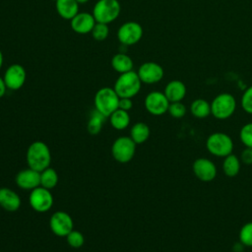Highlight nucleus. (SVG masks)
Returning <instances> with one entry per match:
<instances>
[{
	"instance_id": "1",
	"label": "nucleus",
	"mask_w": 252,
	"mask_h": 252,
	"mask_svg": "<svg viewBox=\"0 0 252 252\" xmlns=\"http://www.w3.org/2000/svg\"><path fill=\"white\" fill-rule=\"evenodd\" d=\"M27 163L30 168L41 172L50 165L51 153L48 146L42 141L32 143L27 150Z\"/></svg>"
},
{
	"instance_id": "2",
	"label": "nucleus",
	"mask_w": 252,
	"mask_h": 252,
	"mask_svg": "<svg viewBox=\"0 0 252 252\" xmlns=\"http://www.w3.org/2000/svg\"><path fill=\"white\" fill-rule=\"evenodd\" d=\"M142 82L135 71H129L123 74H119L118 78L114 83V91L119 97L132 98L141 90Z\"/></svg>"
},
{
	"instance_id": "3",
	"label": "nucleus",
	"mask_w": 252,
	"mask_h": 252,
	"mask_svg": "<svg viewBox=\"0 0 252 252\" xmlns=\"http://www.w3.org/2000/svg\"><path fill=\"white\" fill-rule=\"evenodd\" d=\"M119 96L113 88H100L94 94V109L105 117H109L112 112L118 108Z\"/></svg>"
},
{
	"instance_id": "4",
	"label": "nucleus",
	"mask_w": 252,
	"mask_h": 252,
	"mask_svg": "<svg viewBox=\"0 0 252 252\" xmlns=\"http://www.w3.org/2000/svg\"><path fill=\"white\" fill-rule=\"evenodd\" d=\"M233 147L231 137L222 132L213 133L206 140L207 151L217 158H225L232 154Z\"/></svg>"
},
{
	"instance_id": "5",
	"label": "nucleus",
	"mask_w": 252,
	"mask_h": 252,
	"mask_svg": "<svg viewBox=\"0 0 252 252\" xmlns=\"http://www.w3.org/2000/svg\"><path fill=\"white\" fill-rule=\"evenodd\" d=\"M121 5L118 0H97L93 8V16L96 23L110 24L120 15Z\"/></svg>"
},
{
	"instance_id": "6",
	"label": "nucleus",
	"mask_w": 252,
	"mask_h": 252,
	"mask_svg": "<svg viewBox=\"0 0 252 252\" xmlns=\"http://www.w3.org/2000/svg\"><path fill=\"white\" fill-rule=\"evenodd\" d=\"M236 109L235 97L228 93H221L211 102V114L219 119L225 120L233 115Z\"/></svg>"
},
{
	"instance_id": "7",
	"label": "nucleus",
	"mask_w": 252,
	"mask_h": 252,
	"mask_svg": "<svg viewBox=\"0 0 252 252\" xmlns=\"http://www.w3.org/2000/svg\"><path fill=\"white\" fill-rule=\"evenodd\" d=\"M136 143L130 136L118 137L111 146V155L114 159L120 163L129 162L135 156Z\"/></svg>"
},
{
	"instance_id": "8",
	"label": "nucleus",
	"mask_w": 252,
	"mask_h": 252,
	"mask_svg": "<svg viewBox=\"0 0 252 252\" xmlns=\"http://www.w3.org/2000/svg\"><path fill=\"white\" fill-rule=\"evenodd\" d=\"M142 26L134 21L125 22L117 30V39L125 46H130L138 43L143 36Z\"/></svg>"
},
{
	"instance_id": "9",
	"label": "nucleus",
	"mask_w": 252,
	"mask_h": 252,
	"mask_svg": "<svg viewBox=\"0 0 252 252\" xmlns=\"http://www.w3.org/2000/svg\"><path fill=\"white\" fill-rule=\"evenodd\" d=\"M32 209L37 213L48 212L53 206V196L49 189L38 186L32 189L29 197Z\"/></svg>"
},
{
	"instance_id": "10",
	"label": "nucleus",
	"mask_w": 252,
	"mask_h": 252,
	"mask_svg": "<svg viewBox=\"0 0 252 252\" xmlns=\"http://www.w3.org/2000/svg\"><path fill=\"white\" fill-rule=\"evenodd\" d=\"M169 100L165 96L164 93L154 91L149 93L145 97V107L146 110L155 116L163 115L168 110Z\"/></svg>"
},
{
	"instance_id": "11",
	"label": "nucleus",
	"mask_w": 252,
	"mask_h": 252,
	"mask_svg": "<svg viewBox=\"0 0 252 252\" xmlns=\"http://www.w3.org/2000/svg\"><path fill=\"white\" fill-rule=\"evenodd\" d=\"M73 224L74 223L71 216L63 211L55 212L49 220L51 231L60 237H66L74 229Z\"/></svg>"
},
{
	"instance_id": "12",
	"label": "nucleus",
	"mask_w": 252,
	"mask_h": 252,
	"mask_svg": "<svg viewBox=\"0 0 252 252\" xmlns=\"http://www.w3.org/2000/svg\"><path fill=\"white\" fill-rule=\"evenodd\" d=\"M192 170L197 179L203 182L213 181L218 173L216 164L207 158H199L193 161Z\"/></svg>"
},
{
	"instance_id": "13",
	"label": "nucleus",
	"mask_w": 252,
	"mask_h": 252,
	"mask_svg": "<svg viewBox=\"0 0 252 252\" xmlns=\"http://www.w3.org/2000/svg\"><path fill=\"white\" fill-rule=\"evenodd\" d=\"M137 74L142 83L153 85L161 81L164 75V71L158 63L148 61L139 67Z\"/></svg>"
},
{
	"instance_id": "14",
	"label": "nucleus",
	"mask_w": 252,
	"mask_h": 252,
	"mask_svg": "<svg viewBox=\"0 0 252 252\" xmlns=\"http://www.w3.org/2000/svg\"><path fill=\"white\" fill-rule=\"evenodd\" d=\"M3 79L7 89L11 91H18L24 86L26 82L27 72L22 65L14 63L5 70Z\"/></svg>"
},
{
	"instance_id": "15",
	"label": "nucleus",
	"mask_w": 252,
	"mask_h": 252,
	"mask_svg": "<svg viewBox=\"0 0 252 252\" xmlns=\"http://www.w3.org/2000/svg\"><path fill=\"white\" fill-rule=\"evenodd\" d=\"M96 21L92 13L79 12L70 20V26L73 32L79 34H87L92 32Z\"/></svg>"
},
{
	"instance_id": "16",
	"label": "nucleus",
	"mask_w": 252,
	"mask_h": 252,
	"mask_svg": "<svg viewBox=\"0 0 252 252\" xmlns=\"http://www.w3.org/2000/svg\"><path fill=\"white\" fill-rule=\"evenodd\" d=\"M18 187L24 190H32L40 186V172L32 168H26L19 171L15 178Z\"/></svg>"
},
{
	"instance_id": "17",
	"label": "nucleus",
	"mask_w": 252,
	"mask_h": 252,
	"mask_svg": "<svg viewBox=\"0 0 252 252\" xmlns=\"http://www.w3.org/2000/svg\"><path fill=\"white\" fill-rule=\"evenodd\" d=\"M21 198L14 190L2 187L0 188V207L8 212H16L21 207Z\"/></svg>"
},
{
	"instance_id": "18",
	"label": "nucleus",
	"mask_w": 252,
	"mask_h": 252,
	"mask_svg": "<svg viewBox=\"0 0 252 252\" xmlns=\"http://www.w3.org/2000/svg\"><path fill=\"white\" fill-rule=\"evenodd\" d=\"M163 93L169 102L181 101L186 95V86L179 80H172L166 84Z\"/></svg>"
},
{
	"instance_id": "19",
	"label": "nucleus",
	"mask_w": 252,
	"mask_h": 252,
	"mask_svg": "<svg viewBox=\"0 0 252 252\" xmlns=\"http://www.w3.org/2000/svg\"><path fill=\"white\" fill-rule=\"evenodd\" d=\"M57 14L64 20H71L79 13V3L76 0H56Z\"/></svg>"
},
{
	"instance_id": "20",
	"label": "nucleus",
	"mask_w": 252,
	"mask_h": 252,
	"mask_svg": "<svg viewBox=\"0 0 252 252\" xmlns=\"http://www.w3.org/2000/svg\"><path fill=\"white\" fill-rule=\"evenodd\" d=\"M111 67L119 74H123L133 70L134 62L132 58L124 52H118L112 56L110 61Z\"/></svg>"
},
{
	"instance_id": "21",
	"label": "nucleus",
	"mask_w": 252,
	"mask_h": 252,
	"mask_svg": "<svg viewBox=\"0 0 252 252\" xmlns=\"http://www.w3.org/2000/svg\"><path fill=\"white\" fill-rule=\"evenodd\" d=\"M241 168V160L238 157L230 154L223 158L222 161V171L227 177L236 176Z\"/></svg>"
},
{
	"instance_id": "22",
	"label": "nucleus",
	"mask_w": 252,
	"mask_h": 252,
	"mask_svg": "<svg viewBox=\"0 0 252 252\" xmlns=\"http://www.w3.org/2000/svg\"><path fill=\"white\" fill-rule=\"evenodd\" d=\"M150 127L144 122L135 123L130 130V138L137 144L145 143L150 137Z\"/></svg>"
},
{
	"instance_id": "23",
	"label": "nucleus",
	"mask_w": 252,
	"mask_h": 252,
	"mask_svg": "<svg viewBox=\"0 0 252 252\" xmlns=\"http://www.w3.org/2000/svg\"><path fill=\"white\" fill-rule=\"evenodd\" d=\"M110 125L116 130H124L130 124V115L128 111L117 108L108 117Z\"/></svg>"
},
{
	"instance_id": "24",
	"label": "nucleus",
	"mask_w": 252,
	"mask_h": 252,
	"mask_svg": "<svg viewBox=\"0 0 252 252\" xmlns=\"http://www.w3.org/2000/svg\"><path fill=\"white\" fill-rule=\"evenodd\" d=\"M191 114L199 119H203L211 115V103L204 98H197L190 105Z\"/></svg>"
},
{
	"instance_id": "25",
	"label": "nucleus",
	"mask_w": 252,
	"mask_h": 252,
	"mask_svg": "<svg viewBox=\"0 0 252 252\" xmlns=\"http://www.w3.org/2000/svg\"><path fill=\"white\" fill-rule=\"evenodd\" d=\"M58 174L52 167H47L40 172V186L46 189H53L58 183Z\"/></svg>"
},
{
	"instance_id": "26",
	"label": "nucleus",
	"mask_w": 252,
	"mask_h": 252,
	"mask_svg": "<svg viewBox=\"0 0 252 252\" xmlns=\"http://www.w3.org/2000/svg\"><path fill=\"white\" fill-rule=\"evenodd\" d=\"M105 118H106L105 116H103L101 113H99L97 110L94 109L92 112V114L90 116V119L88 121V126H87L88 132L90 134H93V135H95V134L99 133Z\"/></svg>"
},
{
	"instance_id": "27",
	"label": "nucleus",
	"mask_w": 252,
	"mask_h": 252,
	"mask_svg": "<svg viewBox=\"0 0 252 252\" xmlns=\"http://www.w3.org/2000/svg\"><path fill=\"white\" fill-rule=\"evenodd\" d=\"M239 242L244 247H252V221L243 224L239 230Z\"/></svg>"
},
{
	"instance_id": "28",
	"label": "nucleus",
	"mask_w": 252,
	"mask_h": 252,
	"mask_svg": "<svg viewBox=\"0 0 252 252\" xmlns=\"http://www.w3.org/2000/svg\"><path fill=\"white\" fill-rule=\"evenodd\" d=\"M91 33L94 40L103 41L108 37V34H109L108 25L102 24V23H95Z\"/></svg>"
},
{
	"instance_id": "29",
	"label": "nucleus",
	"mask_w": 252,
	"mask_h": 252,
	"mask_svg": "<svg viewBox=\"0 0 252 252\" xmlns=\"http://www.w3.org/2000/svg\"><path fill=\"white\" fill-rule=\"evenodd\" d=\"M239 139L246 148L252 149V122L244 124L239 131Z\"/></svg>"
},
{
	"instance_id": "30",
	"label": "nucleus",
	"mask_w": 252,
	"mask_h": 252,
	"mask_svg": "<svg viewBox=\"0 0 252 252\" xmlns=\"http://www.w3.org/2000/svg\"><path fill=\"white\" fill-rule=\"evenodd\" d=\"M167 112L170 114L171 117L179 119V118H182L185 116V114L187 112V108H186L185 104H183L181 101L170 102Z\"/></svg>"
},
{
	"instance_id": "31",
	"label": "nucleus",
	"mask_w": 252,
	"mask_h": 252,
	"mask_svg": "<svg viewBox=\"0 0 252 252\" xmlns=\"http://www.w3.org/2000/svg\"><path fill=\"white\" fill-rule=\"evenodd\" d=\"M66 240H67V243L71 247H73V248H80L81 246H83V244L85 242V237H84V235L79 230L73 229L66 236Z\"/></svg>"
},
{
	"instance_id": "32",
	"label": "nucleus",
	"mask_w": 252,
	"mask_h": 252,
	"mask_svg": "<svg viewBox=\"0 0 252 252\" xmlns=\"http://www.w3.org/2000/svg\"><path fill=\"white\" fill-rule=\"evenodd\" d=\"M240 104L242 109L248 113V114H252V86L248 87L240 99Z\"/></svg>"
},
{
	"instance_id": "33",
	"label": "nucleus",
	"mask_w": 252,
	"mask_h": 252,
	"mask_svg": "<svg viewBox=\"0 0 252 252\" xmlns=\"http://www.w3.org/2000/svg\"><path fill=\"white\" fill-rule=\"evenodd\" d=\"M240 160L244 164H247V165L252 164V149L251 148L245 147V149L241 152Z\"/></svg>"
},
{
	"instance_id": "34",
	"label": "nucleus",
	"mask_w": 252,
	"mask_h": 252,
	"mask_svg": "<svg viewBox=\"0 0 252 252\" xmlns=\"http://www.w3.org/2000/svg\"><path fill=\"white\" fill-rule=\"evenodd\" d=\"M133 107V101L131 98L128 97H120L119 98V103H118V108L122 110L129 111Z\"/></svg>"
},
{
	"instance_id": "35",
	"label": "nucleus",
	"mask_w": 252,
	"mask_h": 252,
	"mask_svg": "<svg viewBox=\"0 0 252 252\" xmlns=\"http://www.w3.org/2000/svg\"><path fill=\"white\" fill-rule=\"evenodd\" d=\"M6 90H7V86L4 82V79L2 77H0V98L2 96H4V94H6Z\"/></svg>"
},
{
	"instance_id": "36",
	"label": "nucleus",
	"mask_w": 252,
	"mask_h": 252,
	"mask_svg": "<svg viewBox=\"0 0 252 252\" xmlns=\"http://www.w3.org/2000/svg\"><path fill=\"white\" fill-rule=\"evenodd\" d=\"M3 62H4V56H3V53H2V51L0 49V70H1V68L3 66Z\"/></svg>"
},
{
	"instance_id": "37",
	"label": "nucleus",
	"mask_w": 252,
	"mask_h": 252,
	"mask_svg": "<svg viewBox=\"0 0 252 252\" xmlns=\"http://www.w3.org/2000/svg\"><path fill=\"white\" fill-rule=\"evenodd\" d=\"M79 4H85L87 2H89V0H76Z\"/></svg>"
},
{
	"instance_id": "38",
	"label": "nucleus",
	"mask_w": 252,
	"mask_h": 252,
	"mask_svg": "<svg viewBox=\"0 0 252 252\" xmlns=\"http://www.w3.org/2000/svg\"><path fill=\"white\" fill-rule=\"evenodd\" d=\"M51 1H56V0H51Z\"/></svg>"
}]
</instances>
